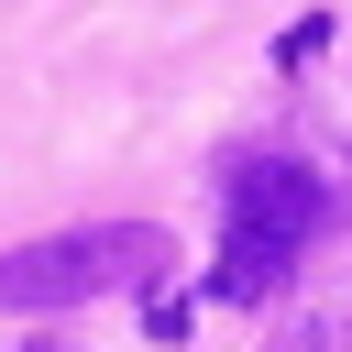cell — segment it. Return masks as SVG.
Wrapping results in <instances>:
<instances>
[{
  "label": "cell",
  "instance_id": "3",
  "mask_svg": "<svg viewBox=\"0 0 352 352\" xmlns=\"http://www.w3.org/2000/svg\"><path fill=\"white\" fill-rule=\"evenodd\" d=\"M286 242H253V231H220V264H209V297L220 308H253V297H275L286 286Z\"/></svg>",
  "mask_w": 352,
  "mask_h": 352
},
{
  "label": "cell",
  "instance_id": "4",
  "mask_svg": "<svg viewBox=\"0 0 352 352\" xmlns=\"http://www.w3.org/2000/svg\"><path fill=\"white\" fill-rule=\"evenodd\" d=\"M275 352H352V319H297L275 330Z\"/></svg>",
  "mask_w": 352,
  "mask_h": 352
},
{
  "label": "cell",
  "instance_id": "5",
  "mask_svg": "<svg viewBox=\"0 0 352 352\" xmlns=\"http://www.w3.org/2000/svg\"><path fill=\"white\" fill-rule=\"evenodd\" d=\"M319 44H330V22H319V11H308V22H297V33H275V66H308V55H319Z\"/></svg>",
  "mask_w": 352,
  "mask_h": 352
},
{
  "label": "cell",
  "instance_id": "2",
  "mask_svg": "<svg viewBox=\"0 0 352 352\" xmlns=\"http://www.w3.org/2000/svg\"><path fill=\"white\" fill-rule=\"evenodd\" d=\"M330 220V187L308 176V165H286V154H242L231 165V187H220V231H253V242H308Z\"/></svg>",
  "mask_w": 352,
  "mask_h": 352
},
{
  "label": "cell",
  "instance_id": "1",
  "mask_svg": "<svg viewBox=\"0 0 352 352\" xmlns=\"http://www.w3.org/2000/svg\"><path fill=\"white\" fill-rule=\"evenodd\" d=\"M154 264H165V231L154 220L55 231V242L0 253V308H77V297H110V286H154Z\"/></svg>",
  "mask_w": 352,
  "mask_h": 352
}]
</instances>
